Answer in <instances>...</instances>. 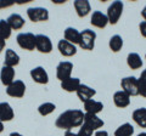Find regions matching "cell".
<instances>
[{"instance_id": "8992f818", "label": "cell", "mask_w": 146, "mask_h": 136, "mask_svg": "<svg viewBox=\"0 0 146 136\" xmlns=\"http://www.w3.org/2000/svg\"><path fill=\"white\" fill-rule=\"evenodd\" d=\"M27 16L32 22H45L49 20V11L45 7H29Z\"/></svg>"}, {"instance_id": "5bb4252c", "label": "cell", "mask_w": 146, "mask_h": 136, "mask_svg": "<svg viewBox=\"0 0 146 136\" xmlns=\"http://www.w3.org/2000/svg\"><path fill=\"white\" fill-rule=\"evenodd\" d=\"M15 75H16V73L12 67L3 66L1 71H0V80H1V84L7 88L9 85L15 81Z\"/></svg>"}, {"instance_id": "9a60e30c", "label": "cell", "mask_w": 146, "mask_h": 136, "mask_svg": "<svg viewBox=\"0 0 146 136\" xmlns=\"http://www.w3.org/2000/svg\"><path fill=\"white\" fill-rule=\"evenodd\" d=\"M95 95H96V90L90 88L89 85H85V84H80V86L77 90V96H78V98L83 103L85 101H88V100L93 98Z\"/></svg>"}, {"instance_id": "e0dca14e", "label": "cell", "mask_w": 146, "mask_h": 136, "mask_svg": "<svg viewBox=\"0 0 146 136\" xmlns=\"http://www.w3.org/2000/svg\"><path fill=\"white\" fill-rule=\"evenodd\" d=\"M113 102L118 108H125L130 105V96L123 90H119L113 94Z\"/></svg>"}, {"instance_id": "74e56055", "label": "cell", "mask_w": 146, "mask_h": 136, "mask_svg": "<svg viewBox=\"0 0 146 136\" xmlns=\"http://www.w3.org/2000/svg\"><path fill=\"white\" fill-rule=\"evenodd\" d=\"M141 16H143V18L146 21V6L143 9V11H141Z\"/></svg>"}, {"instance_id": "277c9868", "label": "cell", "mask_w": 146, "mask_h": 136, "mask_svg": "<svg viewBox=\"0 0 146 136\" xmlns=\"http://www.w3.org/2000/svg\"><path fill=\"white\" fill-rule=\"evenodd\" d=\"M122 90L129 96H138L139 95V80L135 77H125L121 81Z\"/></svg>"}, {"instance_id": "484cf974", "label": "cell", "mask_w": 146, "mask_h": 136, "mask_svg": "<svg viewBox=\"0 0 146 136\" xmlns=\"http://www.w3.org/2000/svg\"><path fill=\"white\" fill-rule=\"evenodd\" d=\"M133 134H134V126L130 123L122 124L115 131V136H133Z\"/></svg>"}, {"instance_id": "5b68a950", "label": "cell", "mask_w": 146, "mask_h": 136, "mask_svg": "<svg viewBox=\"0 0 146 136\" xmlns=\"http://www.w3.org/2000/svg\"><path fill=\"white\" fill-rule=\"evenodd\" d=\"M17 44L18 46L23 50H27V51H33L35 49V35L33 33H20L17 35Z\"/></svg>"}, {"instance_id": "30bf717a", "label": "cell", "mask_w": 146, "mask_h": 136, "mask_svg": "<svg viewBox=\"0 0 146 136\" xmlns=\"http://www.w3.org/2000/svg\"><path fill=\"white\" fill-rule=\"evenodd\" d=\"M83 124L94 131L101 130V128L105 125L101 118H99L96 114H90V113H85L84 114V123Z\"/></svg>"}, {"instance_id": "1f68e13d", "label": "cell", "mask_w": 146, "mask_h": 136, "mask_svg": "<svg viewBox=\"0 0 146 136\" xmlns=\"http://www.w3.org/2000/svg\"><path fill=\"white\" fill-rule=\"evenodd\" d=\"M13 4H15V1H11V0H0V10H1V9L10 7Z\"/></svg>"}, {"instance_id": "d590c367", "label": "cell", "mask_w": 146, "mask_h": 136, "mask_svg": "<svg viewBox=\"0 0 146 136\" xmlns=\"http://www.w3.org/2000/svg\"><path fill=\"white\" fill-rule=\"evenodd\" d=\"M139 79L146 81V69H144L143 72H141V74H140V78H139Z\"/></svg>"}, {"instance_id": "cb8c5ba5", "label": "cell", "mask_w": 146, "mask_h": 136, "mask_svg": "<svg viewBox=\"0 0 146 136\" xmlns=\"http://www.w3.org/2000/svg\"><path fill=\"white\" fill-rule=\"evenodd\" d=\"M133 120L138 124L140 128H146V108L145 107H140L136 108V110L133 112Z\"/></svg>"}, {"instance_id": "f1b7e54d", "label": "cell", "mask_w": 146, "mask_h": 136, "mask_svg": "<svg viewBox=\"0 0 146 136\" xmlns=\"http://www.w3.org/2000/svg\"><path fill=\"white\" fill-rule=\"evenodd\" d=\"M11 33H12V29L10 28L7 22L5 20H0V38L4 40H7L11 37Z\"/></svg>"}, {"instance_id": "2e32d148", "label": "cell", "mask_w": 146, "mask_h": 136, "mask_svg": "<svg viewBox=\"0 0 146 136\" xmlns=\"http://www.w3.org/2000/svg\"><path fill=\"white\" fill-rule=\"evenodd\" d=\"M73 6H74L77 15H78V17H80V18L88 16L91 11L90 3L88 0H76V1L73 3Z\"/></svg>"}, {"instance_id": "3957f363", "label": "cell", "mask_w": 146, "mask_h": 136, "mask_svg": "<svg viewBox=\"0 0 146 136\" xmlns=\"http://www.w3.org/2000/svg\"><path fill=\"white\" fill-rule=\"evenodd\" d=\"M95 40H96V33L91 29H84L80 32L79 46L86 51H91L95 48Z\"/></svg>"}, {"instance_id": "4dcf8cb0", "label": "cell", "mask_w": 146, "mask_h": 136, "mask_svg": "<svg viewBox=\"0 0 146 136\" xmlns=\"http://www.w3.org/2000/svg\"><path fill=\"white\" fill-rule=\"evenodd\" d=\"M139 80V95L146 98V81L138 79Z\"/></svg>"}, {"instance_id": "8d00e7d4", "label": "cell", "mask_w": 146, "mask_h": 136, "mask_svg": "<svg viewBox=\"0 0 146 136\" xmlns=\"http://www.w3.org/2000/svg\"><path fill=\"white\" fill-rule=\"evenodd\" d=\"M63 136H77V134H74L72 130H70V131H66L65 135H63Z\"/></svg>"}, {"instance_id": "6da1fadb", "label": "cell", "mask_w": 146, "mask_h": 136, "mask_svg": "<svg viewBox=\"0 0 146 136\" xmlns=\"http://www.w3.org/2000/svg\"><path fill=\"white\" fill-rule=\"evenodd\" d=\"M84 114L80 110H67L57 117L55 125L58 129L70 131L73 128H79L84 123Z\"/></svg>"}, {"instance_id": "7c38bea8", "label": "cell", "mask_w": 146, "mask_h": 136, "mask_svg": "<svg viewBox=\"0 0 146 136\" xmlns=\"http://www.w3.org/2000/svg\"><path fill=\"white\" fill-rule=\"evenodd\" d=\"M57 49H58V52L65 57H72L77 53V46L76 45L66 42L65 39H61L60 42L57 43Z\"/></svg>"}, {"instance_id": "d4e9b609", "label": "cell", "mask_w": 146, "mask_h": 136, "mask_svg": "<svg viewBox=\"0 0 146 136\" xmlns=\"http://www.w3.org/2000/svg\"><path fill=\"white\" fill-rule=\"evenodd\" d=\"M20 63V56L13 51L12 49H9L5 51V60H4V66L7 67H15Z\"/></svg>"}, {"instance_id": "60d3db41", "label": "cell", "mask_w": 146, "mask_h": 136, "mask_svg": "<svg viewBox=\"0 0 146 136\" xmlns=\"http://www.w3.org/2000/svg\"><path fill=\"white\" fill-rule=\"evenodd\" d=\"M136 136H146V133H140V134H138Z\"/></svg>"}, {"instance_id": "9c48e42d", "label": "cell", "mask_w": 146, "mask_h": 136, "mask_svg": "<svg viewBox=\"0 0 146 136\" xmlns=\"http://www.w3.org/2000/svg\"><path fill=\"white\" fill-rule=\"evenodd\" d=\"M73 71V63L70 61H62L56 67V77L60 81H63L68 78H71Z\"/></svg>"}, {"instance_id": "d6986e66", "label": "cell", "mask_w": 146, "mask_h": 136, "mask_svg": "<svg viewBox=\"0 0 146 136\" xmlns=\"http://www.w3.org/2000/svg\"><path fill=\"white\" fill-rule=\"evenodd\" d=\"M104 110V105L102 102L96 101L94 98H90L88 101L84 102V111L85 113H90V114H99L100 112H102Z\"/></svg>"}, {"instance_id": "d6a6232c", "label": "cell", "mask_w": 146, "mask_h": 136, "mask_svg": "<svg viewBox=\"0 0 146 136\" xmlns=\"http://www.w3.org/2000/svg\"><path fill=\"white\" fill-rule=\"evenodd\" d=\"M139 30L141 35H143L144 38H146V21H141L139 23Z\"/></svg>"}, {"instance_id": "f546056e", "label": "cell", "mask_w": 146, "mask_h": 136, "mask_svg": "<svg viewBox=\"0 0 146 136\" xmlns=\"http://www.w3.org/2000/svg\"><path fill=\"white\" fill-rule=\"evenodd\" d=\"M93 134H94V130H91L90 128L83 124L79 128V131L77 133V136H93Z\"/></svg>"}, {"instance_id": "8fae6325", "label": "cell", "mask_w": 146, "mask_h": 136, "mask_svg": "<svg viewBox=\"0 0 146 136\" xmlns=\"http://www.w3.org/2000/svg\"><path fill=\"white\" fill-rule=\"evenodd\" d=\"M31 78L38 84L44 85L49 83V75L46 73V71L44 69V67L42 66L34 67L33 69H31Z\"/></svg>"}, {"instance_id": "b9f144b4", "label": "cell", "mask_w": 146, "mask_h": 136, "mask_svg": "<svg viewBox=\"0 0 146 136\" xmlns=\"http://www.w3.org/2000/svg\"><path fill=\"white\" fill-rule=\"evenodd\" d=\"M145 58H146V55H145Z\"/></svg>"}, {"instance_id": "7402d4cb", "label": "cell", "mask_w": 146, "mask_h": 136, "mask_svg": "<svg viewBox=\"0 0 146 136\" xmlns=\"http://www.w3.org/2000/svg\"><path fill=\"white\" fill-rule=\"evenodd\" d=\"M6 22L9 23V26H10V28L15 29V30L22 29L25 26V20L20 13H11V15L7 17Z\"/></svg>"}, {"instance_id": "83f0119b", "label": "cell", "mask_w": 146, "mask_h": 136, "mask_svg": "<svg viewBox=\"0 0 146 136\" xmlns=\"http://www.w3.org/2000/svg\"><path fill=\"white\" fill-rule=\"evenodd\" d=\"M55 110H56V106H55V103H52V102H44L38 107L39 114L43 116V117L51 114Z\"/></svg>"}, {"instance_id": "ffe728a7", "label": "cell", "mask_w": 146, "mask_h": 136, "mask_svg": "<svg viewBox=\"0 0 146 136\" xmlns=\"http://www.w3.org/2000/svg\"><path fill=\"white\" fill-rule=\"evenodd\" d=\"M15 117L11 105L9 102H0V120L3 121H10Z\"/></svg>"}, {"instance_id": "ba28073f", "label": "cell", "mask_w": 146, "mask_h": 136, "mask_svg": "<svg viewBox=\"0 0 146 136\" xmlns=\"http://www.w3.org/2000/svg\"><path fill=\"white\" fill-rule=\"evenodd\" d=\"M26 92V84L22 80H15L12 84H10L6 88V94L11 97L21 98L25 96Z\"/></svg>"}, {"instance_id": "44dd1931", "label": "cell", "mask_w": 146, "mask_h": 136, "mask_svg": "<svg viewBox=\"0 0 146 136\" xmlns=\"http://www.w3.org/2000/svg\"><path fill=\"white\" fill-rule=\"evenodd\" d=\"M80 86V80L79 78H68L66 80L61 81V89L67 92H77V90Z\"/></svg>"}, {"instance_id": "4316f807", "label": "cell", "mask_w": 146, "mask_h": 136, "mask_svg": "<svg viewBox=\"0 0 146 136\" xmlns=\"http://www.w3.org/2000/svg\"><path fill=\"white\" fill-rule=\"evenodd\" d=\"M108 46L113 52H119L123 48V39L121 35H118V34L112 35L108 42Z\"/></svg>"}, {"instance_id": "ac0fdd59", "label": "cell", "mask_w": 146, "mask_h": 136, "mask_svg": "<svg viewBox=\"0 0 146 136\" xmlns=\"http://www.w3.org/2000/svg\"><path fill=\"white\" fill-rule=\"evenodd\" d=\"M63 39L73 45H79L80 32L78 29L73 28V27H67L65 32H63Z\"/></svg>"}, {"instance_id": "4fadbf2b", "label": "cell", "mask_w": 146, "mask_h": 136, "mask_svg": "<svg viewBox=\"0 0 146 136\" xmlns=\"http://www.w3.org/2000/svg\"><path fill=\"white\" fill-rule=\"evenodd\" d=\"M90 23L93 24L94 27H96V28H106V26L108 24V18L107 16L102 13L101 11H94L91 13V17H90Z\"/></svg>"}, {"instance_id": "7a4b0ae2", "label": "cell", "mask_w": 146, "mask_h": 136, "mask_svg": "<svg viewBox=\"0 0 146 136\" xmlns=\"http://www.w3.org/2000/svg\"><path fill=\"white\" fill-rule=\"evenodd\" d=\"M123 3L119 0H116V1H112V4L108 6L107 9V18H108V23L110 24H117L118 21H119L122 13H123Z\"/></svg>"}, {"instance_id": "836d02e7", "label": "cell", "mask_w": 146, "mask_h": 136, "mask_svg": "<svg viewBox=\"0 0 146 136\" xmlns=\"http://www.w3.org/2000/svg\"><path fill=\"white\" fill-rule=\"evenodd\" d=\"M94 136H108V133L106 130H98L96 133L94 134Z\"/></svg>"}, {"instance_id": "603a6c76", "label": "cell", "mask_w": 146, "mask_h": 136, "mask_svg": "<svg viewBox=\"0 0 146 136\" xmlns=\"http://www.w3.org/2000/svg\"><path fill=\"white\" fill-rule=\"evenodd\" d=\"M127 65L130 69H139V68L143 67L144 62L141 60L139 53L130 52V53H128V56H127Z\"/></svg>"}, {"instance_id": "ab89813d", "label": "cell", "mask_w": 146, "mask_h": 136, "mask_svg": "<svg viewBox=\"0 0 146 136\" xmlns=\"http://www.w3.org/2000/svg\"><path fill=\"white\" fill-rule=\"evenodd\" d=\"M10 136H23V135L20 134V133H11Z\"/></svg>"}, {"instance_id": "52a82bcc", "label": "cell", "mask_w": 146, "mask_h": 136, "mask_svg": "<svg viewBox=\"0 0 146 136\" xmlns=\"http://www.w3.org/2000/svg\"><path fill=\"white\" fill-rule=\"evenodd\" d=\"M35 49L40 53H50L52 51V43L48 35L44 34L35 35Z\"/></svg>"}, {"instance_id": "e575fe53", "label": "cell", "mask_w": 146, "mask_h": 136, "mask_svg": "<svg viewBox=\"0 0 146 136\" xmlns=\"http://www.w3.org/2000/svg\"><path fill=\"white\" fill-rule=\"evenodd\" d=\"M5 46H6V40H4V39L0 38V53L3 52V50L5 49Z\"/></svg>"}, {"instance_id": "f35d334b", "label": "cell", "mask_w": 146, "mask_h": 136, "mask_svg": "<svg viewBox=\"0 0 146 136\" xmlns=\"http://www.w3.org/2000/svg\"><path fill=\"white\" fill-rule=\"evenodd\" d=\"M3 131H4V123H3L1 120H0V134H1Z\"/></svg>"}]
</instances>
